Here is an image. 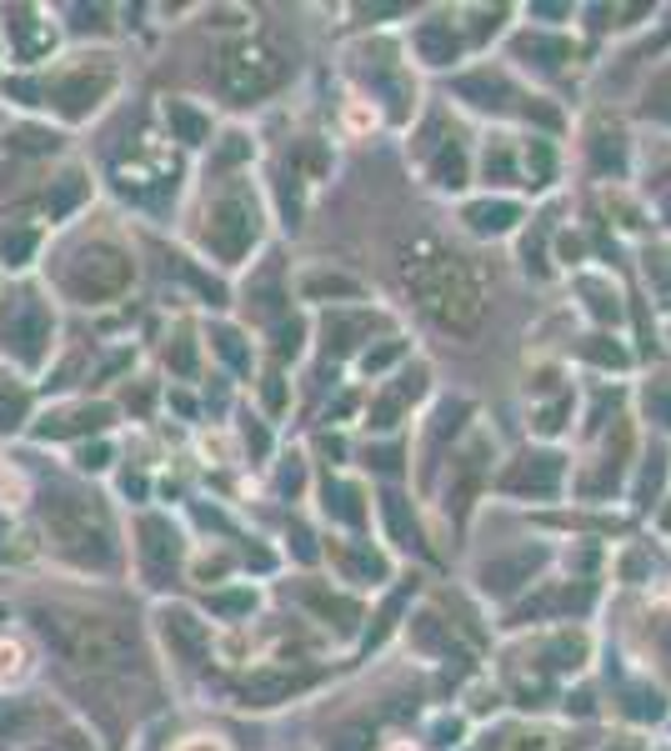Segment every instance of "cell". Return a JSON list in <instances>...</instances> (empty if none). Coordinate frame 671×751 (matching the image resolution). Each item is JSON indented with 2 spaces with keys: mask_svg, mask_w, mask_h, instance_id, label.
I'll return each instance as SVG.
<instances>
[{
  "mask_svg": "<svg viewBox=\"0 0 671 751\" xmlns=\"http://www.w3.org/2000/svg\"><path fill=\"white\" fill-rule=\"evenodd\" d=\"M40 632L61 647V657H71L86 672H130L141 657L130 622L111 611H55L40 622Z\"/></svg>",
  "mask_w": 671,
  "mask_h": 751,
  "instance_id": "cell-1",
  "label": "cell"
},
{
  "mask_svg": "<svg viewBox=\"0 0 671 751\" xmlns=\"http://www.w3.org/2000/svg\"><path fill=\"white\" fill-rule=\"evenodd\" d=\"M40 526H46L55 551L65 561H76V567H105L116 557V526H111V511L101 506V496H86V492L46 496Z\"/></svg>",
  "mask_w": 671,
  "mask_h": 751,
  "instance_id": "cell-2",
  "label": "cell"
},
{
  "mask_svg": "<svg viewBox=\"0 0 671 751\" xmlns=\"http://www.w3.org/2000/svg\"><path fill=\"white\" fill-rule=\"evenodd\" d=\"M406 276H412V291L421 296V306H427L441 326H456V331L477 326L481 291H477V276L466 271L461 256L421 246L412 260H406Z\"/></svg>",
  "mask_w": 671,
  "mask_h": 751,
  "instance_id": "cell-3",
  "label": "cell"
},
{
  "mask_svg": "<svg viewBox=\"0 0 671 751\" xmlns=\"http://www.w3.org/2000/svg\"><path fill=\"white\" fill-rule=\"evenodd\" d=\"M126 281H130V256L116 246H105V241L80 246L76 260L65 266V285H71L80 301H111L126 291Z\"/></svg>",
  "mask_w": 671,
  "mask_h": 751,
  "instance_id": "cell-4",
  "label": "cell"
},
{
  "mask_svg": "<svg viewBox=\"0 0 671 751\" xmlns=\"http://www.w3.org/2000/svg\"><path fill=\"white\" fill-rule=\"evenodd\" d=\"M111 86H116V71H111V65H91V61L65 65L61 76H55V86L46 91V101H51L61 116H91Z\"/></svg>",
  "mask_w": 671,
  "mask_h": 751,
  "instance_id": "cell-5",
  "label": "cell"
},
{
  "mask_svg": "<svg viewBox=\"0 0 671 751\" xmlns=\"http://www.w3.org/2000/svg\"><path fill=\"white\" fill-rule=\"evenodd\" d=\"M220 76H226V91L231 96H261L281 80V65H276V55L266 46H231Z\"/></svg>",
  "mask_w": 671,
  "mask_h": 751,
  "instance_id": "cell-6",
  "label": "cell"
},
{
  "mask_svg": "<svg viewBox=\"0 0 671 751\" xmlns=\"http://www.w3.org/2000/svg\"><path fill=\"white\" fill-rule=\"evenodd\" d=\"M46 341H51V316H46V306L36 296H15L11 311H5V346H15L21 361L36 366Z\"/></svg>",
  "mask_w": 671,
  "mask_h": 751,
  "instance_id": "cell-7",
  "label": "cell"
},
{
  "mask_svg": "<svg viewBox=\"0 0 671 751\" xmlns=\"http://www.w3.org/2000/svg\"><path fill=\"white\" fill-rule=\"evenodd\" d=\"M136 561H141L145 576H170V571H176V561H181V542H176V532H170V521H161V517L141 521Z\"/></svg>",
  "mask_w": 671,
  "mask_h": 751,
  "instance_id": "cell-8",
  "label": "cell"
},
{
  "mask_svg": "<svg viewBox=\"0 0 671 751\" xmlns=\"http://www.w3.org/2000/svg\"><path fill=\"white\" fill-rule=\"evenodd\" d=\"M206 641H211L206 622H195L186 611H166V647H176V657H181L186 666H195V657L206 651Z\"/></svg>",
  "mask_w": 671,
  "mask_h": 751,
  "instance_id": "cell-9",
  "label": "cell"
}]
</instances>
